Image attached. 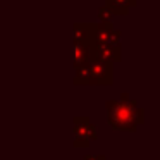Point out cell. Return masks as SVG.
Returning a JSON list of instances; mask_svg holds the SVG:
<instances>
[{
	"label": "cell",
	"mask_w": 160,
	"mask_h": 160,
	"mask_svg": "<svg viewBox=\"0 0 160 160\" xmlns=\"http://www.w3.org/2000/svg\"><path fill=\"white\" fill-rule=\"evenodd\" d=\"M107 108V121L112 129L124 132H136L139 126L145 124V110L138 107L134 100L128 102L108 100L105 103Z\"/></svg>",
	"instance_id": "cell-1"
},
{
	"label": "cell",
	"mask_w": 160,
	"mask_h": 160,
	"mask_svg": "<svg viewBox=\"0 0 160 160\" xmlns=\"http://www.w3.org/2000/svg\"><path fill=\"white\" fill-rule=\"evenodd\" d=\"M74 122V148H88L90 141H95L98 138L97 134V128L95 124L90 121L88 115H76L72 119Z\"/></svg>",
	"instance_id": "cell-2"
},
{
	"label": "cell",
	"mask_w": 160,
	"mask_h": 160,
	"mask_svg": "<svg viewBox=\"0 0 160 160\" xmlns=\"http://www.w3.org/2000/svg\"><path fill=\"white\" fill-rule=\"evenodd\" d=\"M90 84L91 86H110L114 83V64L91 57L90 62Z\"/></svg>",
	"instance_id": "cell-3"
},
{
	"label": "cell",
	"mask_w": 160,
	"mask_h": 160,
	"mask_svg": "<svg viewBox=\"0 0 160 160\" xmlns=\"http://www.w3.org/2000/svg\"><path fill=\"white\" fill-rule=\"evenodd\" d=\"M121 29H115L110 21L95 22L91 43H121Z\"/></svg>",
	"instance_id": "cell-4"
},
{
	"label": "cell",
	"mask_w": 160,
	"mask_h": 160,
	"mask_svg": "<svg viewBox=\"0 0 160 160\" xmlns=\"http://www.w3.org/2000/svg\"><path fill=\"white\" fill-rule=\"evenodd\" d=\"M91 57H97L108 62H121L122 47L121 43H91Z\"/></svg>",
	"instance_id": "cell-5"
},
{
	"label": "cell",
	"mask_w": 160,
	"mask_h": 160,
	"mask_svg": "<svg viewBox=\"0 0 160 160\" xmlns=\"http://www.w3.org/2000/svg\"><path fill=\"white\" fill-rule=\"evenodd\" d=\"M72 45H74V67L90 62L91 43L90 42H72Z\"/></svg>",
	"instance_id": "cell-6"
},
{
	"label": "cell",
	"mask_w": 160,
	"mask_h": 160,
	"mask_svg": "<svg viewBox=\"0 0 160 160\" xmlns=\"http://www.w3.org/2000/svg\"><path fill=\"white\" fill-rule=\"evenodd\" d=\"M95 22H76L72 26V42H90L93 36Z\"/></svg>",
	"instance_id": "cell-7"
},
{
	"label": "cell",
	"mask_w": 160,
	"mask_h": 160,
	"mask_svg": "<svg viewBox=\"0 0 160 160\" xmlns=\"http://www.w3.org/2000/svg\"><path fill=\"white\" fill-rule=\"evenodd\" d=\"M136 2L138 0H107L105 5H108L115 16H128L129 9L136 7Z\"/></svg>",
	"instance_id": "cell-8"
},
{
	"label": "cell",
	"mask_w": 160,
	"mask_h": 160,
	"mask_svg": "<svg viewBox=\"0 0 160 160\" xmlns=\"http://www.w3.org/2000/svg\"><path fill=\"white\" fill-rule=\"evenodd\" d=\"M74 71H76V76H74L72 83L78 84V86H88L90 84V67H88V64L74 67Z\"/></svg>",
	"instance_id": "cell-9"
},
{
	"label": "cell",
	"mask_w": 160,
	"mask_h": 160,
	"mask_svg": "<svg viewBox=\"0 0 160 160\" xmlns=\"http://www.w3.org/2000/svg\"><path fill=\"white\" fill-rule=\"evenodd\" d=\"M97 18H98V21H110V22H112V19L117 18V16L114 14V11H112V9L108 7V5H103V7L98 9Z\"/></svg>",
	"instance_id": "cell-10"
},
{
	"label": "cell",
	"mask_w": 160,
	"mask_h": 160,
	"mask_svg": "<svg viewBox=\"0 0 160 160\" xmlns=\"http://www.w3.org/2000/svg\"><path fill=\"white\" fill-rule=\"evenodd\" d=\"M83 160H107L103 155H86Z\"/></svg>",
	"instance_id": "cell-11"
},
{
	"label": "cell",
	"mask_w": 160,
	"mask_h": 160,
	"mask_svg": "<svg viewBox=\"0 0 160 160\" xmlns=\"http://www.w3.org/2000/svg\"><path fill=\"white\" fill-rule=\"evenodd\" d=\"M129 100V93H122L121 95V102H128Z\"/></svg>",
	"instance_id": "cell-12"
}]
</instances>
